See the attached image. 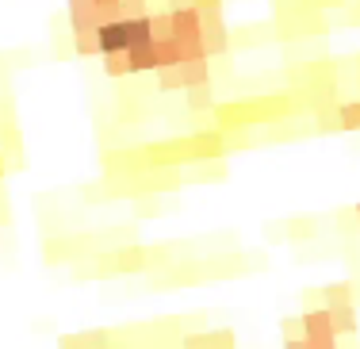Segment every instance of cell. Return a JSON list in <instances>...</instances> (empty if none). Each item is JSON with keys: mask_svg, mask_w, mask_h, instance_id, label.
Listing matches in <instances>:
<instances>
[{"mask_svg": "<svg viewBox=\"0 0 360 349\" xmlns=\"http://www.w3.org/2000/svg\"><path fill=\"white\" fill-rule=\"evenodd\" d=\"M295 112H299V100L291 92L234 100V104H215V127L222 134H230V131H245V127H261V123H280V119H288Z\"/></svg>", "mask_w": 360, "mask_h": 349, "instance_id": "obj_1", "label": "cell"}, {"mask_svg": "<svg viewBox=\"0 0 360 349\" xmlns=\"http://www.w3.org/2000/svg\"><path fill=\"white\" fill-rule=\"evenodd\" d=\"M96 272L92 277H131V272H150V246H115V250L96 253Z\"/></svg>", "mask_w": 360, "mask_h": 349, "instance_id": "obj_2", "label": "cell"}, {"mask_svg": "<svg viewBox=\"0 0 360 349\" xmlns=\"http://www.w3.org/2000/svg\"><path fill=\"white\" fill-rule=\"evenodd\" d=\"M200 84H211V58H200V62H180L169 65V70H158V89L161 92H192Z\"/></svg>", "mask_w": 360, "mask_h": 349, "instance_id": "obj_3", "label": "cell"}, {"mask_svg": "<svg viewBox=\"0 0 360 349\" xmlns=\"http://www.w3.org/2000/svg\"><path fill=\"white\" fill-rule=\"evenodd\" d=\"M192 284H203V265L200 261H176V265L161 269L150 277V288H192Z\"/></svg>", "mask_w": 360, "mask_h": 349, "instance_id": "obj_4", "label": "cell"}, {"mask_svg": "<svg viewBox=\"0 0 360 349\" xmlns=\"http://www.w3.org/2000/svg\"><path fill=\"white\" fill-rule=\"evenodd\" d=\"M203 15V50L207 58H222L230 50V31H226V20H222V8H207Z\"/></svg>", "mask_w": 360, "mask_h": 349, "instance_id": "obj_5", "label": "cell"}, {"mask_svg": "<svg viewBox=\"0 0 360 349\" xmlns=\"http://www.w3.org/2000/svg\"><path fill=\"white\" fill-rule=\"evenodd\" d=\"M96 39H100V58L104 54H127V50H131V20L96 27Z\"/></svg>", "mask_w": 360, "mask_h": 349, "instance_id": "obj_6", "label": "cell"}, {"mask_svg": "<svg viewBox=\"0 0 360 349\" xmlns=\"http://www.w3.org/2000/svg\"><path fill=\"white\" fill-rule=\"evenodd\" d=\"M127 58H131V73H158L161 70V62H158V39L134 42V46L127 50Z\"/></svg>", "mask_w": 360, "mask_h": 349, "instance_id": "obj_7", "label": "cell"}, {"mask_svg": "<svg viewBox=\"0 0 360 349\" xmlns=\"http://www.w3.org/2000/svg\"><path fill=\"white\" fill-rule=\"evenodd\" d=\"M200 265H203V280L238 277V272H245V253H226V258H211V261H200Z\"/></svg>", "mask_w": 360, "mask_h": 349, "instance_id": "obj_8", "label": "cell"}, {"mask_svg": "<svg viewBox=\"0 0 360 349\" xmlns=\"http://www.w3.org/2000/svg\"><path fill=\"white\" fill-rule=\"evenodd\" d=\"M330 322H333V334L345 342V338H356V330H360V322H356V303L353 307H333L330 311Z\"/></svg>", "mask_w": 360, "mask_h": 349, "instance_id": "obj_9", "label": "cell"}, {"mask_svg": "<svg viewBox=\"0 0 360 349\" xmlns=\"http://www.w3.org/2000/svg\"><path fill=\"white\" fill-rule=\"evenodd\" d=\"M73 54H77V58H96V54H100L96 31H73Z\"/></svg>", "mask_w": 360, "mask_h": 349, "instance_id": "obj_10", "label": "cell"}, {"mask_svg": "<svg viewBox=\"0 0 360 349\" xmlns=\"http://www.w3.org/2000/svg\"><path fill=\"white\" fill-rule=\"evenodd\" d=\"M188 108H192V112H215V89H211V84L192 89L188 92Z\"/></svg>", "mask_w": 360, "mask_h": 349, "instance_id": "obj_11", "label": "cell"}, {"mask_svg": "<svg viewBox=\"0 0 360 349\" xmlns=\"http://www.w3.org/2000/svg\"><path fill=\"white\" fill-rule=\"evenodd\" d=\"M338 127H341V131H360V100H345V104H338Z\"/></svg>", "mask_w": 360, "mask_h": 349, "instance_id": "obj_12", "label": "cell"}, {"mask_svg": "<svg viewBox=\"0 0 360 349\" xmlns=\"http://www.w3.org/2000/svg\"><path fill=\"white\" fill-rule=\"evenodd\" d=\"M104 73L108 77H131V58L127 54H104Z\"/></svg>", "mask_w": 360, "mask_h": 349, "instance_id": "obj_13", "label": "cell"}, {"mask_svg": "<svg viewBox=\"0 0 360 349\" xmlns=\"http://www.w3.org/2000/svg\"><path fill=\"white\" fill-rule=\"evenodd\" d=\"M288 231H291V242H311L314 238V219H291Z\"/></svg>", "mask_w": 360, "mask_h": 349, "instance_id": "obj_14", "label": "cell"}, {"mask_svg": "<svg viewBox=\"0 0 360 349\" xmlns=\"http://www.w3.org/2000/svg\"><path fill=\"white\" fill-rule=\"evenodd\" d=\"M207 349H234V330H207Z\"/></svg>", "mask_w": 360, "mask_h": 349, "instance_id": "obj_15", "label": "cell"}, {"mask_svg": "<svg viewBox=\"0 0 360 349\" xmlns=\"http://www.w3.org/2000/svg\"><path fill=\"white\" fill-rule=\"evenodd\" d=\"M280 330H284V342H291V338H307L303 334V315H288V319L280 322Z\"/></svg>", "mask_w": 360, "mask_h": 349, "instance_id": "obj_16", "label": "cell"}, {"mask_svg": "<svg viewBox=\"0 0 360 349\" xmlns=\"http://www.w3.org/2000/svg\"><path fill=\"white\" fill-rule=\"evenodd\" d=\"M134 215H139V219H146V215H161L158 200H153V196H139V200H134Z\"/></svg>", "mask_w": 360, "mask_h": 349, "instance_id": "obj_17", "label": "cell"}, {"mask_svg": "<svg viewBox=\"0 0 360 349\" xmlns=\"http://www.w3.org/2000/svg\"><path fill=\"white\" fill-rule=\"evenodd\" d=\"M345 23L360 27V0H349V4H345Z\"/></svg>", "mask_w": 360, "mask_h": 349, "instance_id": "obj_18", "label": "cell"}, {"mask_svg": "<svg viewBox=\"0 0 360 349\" xmlns=\"http://www.w3.org/2000/svg\"><path fill=\"white\" fill-rule=\"evenodd\" d=\"M284 349H311V342L307 338H291V342H284Z\"/></svg>", "mask_w": 360, "mask_h": 349, "instance_id": "obj_19", "label": "cell"}, {"mask_svg": "<svg viewBox=\"0 0 360 349\" xmlns=\"http://www.w3.org/2000/svg\"><path fill=\"white\" fill-rule=\"evenodd\" d=\"M195 8H200V12H207V8H222V0H195Z\"/></svg>", "mask_w": 360, "mask_h": 349, "instance_id": "obj_20", "label": "cell"}, {"mask_svg": "<svg viewBox=\"0 0 360 349\" xmlns=\"http://www.w3.org/2000/svg\"><path fill=\"white\" fill-rule=\"evenodd\" d=\"M4 177H8V158L0 154V181H4Z\"/></svg>", "mask_w": 360, "mask_h": 349, "instance_id": "obj_21", "label": "cell"}, {"mask_svg": "<svg viewBox=\"0 0 360 349\" xmlns=\"http://www.w3.org/2000/svg\"><path fill=\"white\" fill-rule=\"evenodd\" d=\"M96 4H115V0H96Z\"/></svg>", "mask_w": 360, "mask_h": 349, "instance_id": "obj_22", "label": "cell"}]
</instances>
